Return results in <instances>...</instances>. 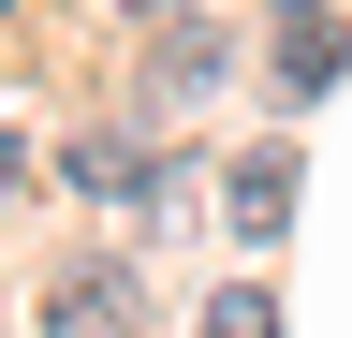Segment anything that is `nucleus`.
Segmentation results:
<instances>
[{
  "instance_id": "nucleus-1",
  "label": "nucleus",
  "mask_w": 352,
  "mask_h": 338,
  "mask_svg": "<svg viewBox=\"0 0 352 338\" xmlns=\"http://www.w3.org/2000/svg\"><path fill=\"white\" fill-rule=\"evenodd\" d=\"M264 74H279L294 103H323L338 74H352V45H338V15H323V0H279V15H264Z\"/></svg>"
},
{
  "instance_id": "nucleus-2",
  "label": "nucleus",
  "mask_w": 352,
  "mask_h": 338,
  "mask_svg": "<svg viewBox=\"0 0 352 338\" xmlns=\"http://www.w3.org/2000/svg\"><path fill=\"white\" fill-rule=\"evenodd\" d=\"M44 338H147V309L118 265H74V279H44Z\"/></svg>"
},
{
  "instance_id": "nucleus-3",
  "label": "nucleus",
  "mask_w": 352,
  "mask_h": 338,
  "mask_svg": "<svg viewBox=\"0 0 352 338\" xmlns=\"http://www.w3.org/2000/svg\"><path fill=\"white\" fill-rule=\"evenodd\" d=\"M220 221H235V235H279V221H294V162H279V147L220 162Z\"/></svg>"
},
{
  "instance_id": "nucleus-4",
  "label": "nucleus",
  "mask_w": 352,
  "mask_h": 338,
  "mask_svg": "<svg viewBox=\"0 0 352 338\" xmlns=\"http://www.w3.org/2000/svg\"><path fill=\"white\" fill-rule=\"evenodd\" d=\"M147 89H162V103H206V89H220V30H191V15H176L162 45H147Z\"/></svg>"
},
{
  "instance_id": "nucleus-5",
  "label": "nucleus",
  "mask_w": 352,
  "mask_h": 338,
  "mask_svg": "<svg viewBox=\"0 0 352 338\" xmlns=\"http://www.w3.org/2000/svg\"><path fill=\"white\" fill-rule=\"evenodd\" d=\"M74 191H103V206H147V147H118V133H88L74 162H59Z\"/></svg>"
},
{
  "instance_id": "nucleus-6",
  "label": "nucleus",
  "mask_w": 352,
  "mask_h": 338,
  "mask_svg": "<svg viewBox=\"0 0 352 338\" xmlns=\"http://www.w3.org/2000/svg\"><path fill=\"white\" fill-rule=\"evenodd\" d=\"M206 338H279V294H206Z\"/></svg>"
},
{
  "instance_id": "nucleus-7",
  "label": "nucleus",
  "mask_w": 352,
  "mask_h": 338,
  "mask_svg": "<svg viewBox=\"0 0 352 338\" xmlns=\"http://www.w3.org/2000/svg\"><path fill=\"white\" fill-rule=\"evenodd\" d=\"M15 177H30V162H15V133H0V191H15Z\"/></svg>"
},
{
  "instance_id": "nucleus-8",
  "label": "nucleus",
  "mask_w": 352,
  "mask_h": 338,
  "mask_svg": "<svg viewBox=\"0 0 352 338\" xmlns=\"http://www.w3.org/2000/svg\"><path fill=\"white\" fill-rule=\"evenodd\" d=\"M132 15H162V0H132Z\"/></svg>"
}]
</instances>
